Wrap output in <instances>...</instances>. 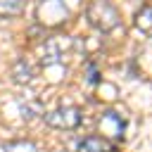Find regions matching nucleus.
<instances>
[{
    "mask_svg": "<svg viewBox=\"0 0 152 152\" xmlns=\"http://www.w3.org/2000/svg\"><path fill=\"white\" fill-rule=\"evenodd\" d=\"M88 21L100 31H114L119 26V10L109 0H93L88 5Z\"/></svg>",
    "mask_w": 152,
    "mask_h": 152,
    "instance_id": "1",
    "label": "nucleus"
},
{
    "mask_svg": "<svg viewBox=\"0 0 152 152\" xmlns=\"http://www.w3.org/2000/svg\"><path fill=\"white\" fill-rule=\"evenodd\" d=\"M45 121H48V126H52V128L74 131V128L81 124V112H78L76 107H59V109L45 114Z\"/></svg>",
    "mask_w": 152,
    "mask_h": 152,
    "instance_id": "2",
    "label": "nucleus"
},
{
    "mask_svg": "<svg viewBox=\"0 0 152 152\" xmlns=\"http://www.w3.org/2000/svg\"><path fill=\"white\" fill-rule=\"evenodd\" d=\"M124 128H126V124H124V119H121L116 112H104V114H102V119H100V133L121 138ZM104 135H102V138H104Z\"/></svg>",
    "mask_w": 152,
    "mask_h": 152,
    "instance_id": "3",
    "label": "nucleus"
},
{
    "mask_svg": "<svg viewBox=\"0 0 152 152\" xmlns=\"http://www.w3.org/2000/svg\"><path fill=\"white\" fill-rule=\"evenodd\" d=\"M76 152H114V145L102 135H90L78 142Z\"/></svg>",
    "mask_w": 152,
    "mask_h": 152,
    "instance_id": "4",
    "label": "nucleus"
},
{
    "mask_svg": "<svg viewBox=\"0 0 152 152\" xmlns=\"http://www.w3.org/2000/svg\"><path fill=\"white\" fill-rule=\"evenodd\" d=\"M24 10V0H0V14L2 17H17Z\"/></svg>",
    "mask_w": 152,
    "mask_h": 152,
    "instance_id": "5",
    "label": "nucleus"
},
{
    "mask_svg": "<svg viewBox=\"0 0 152 152\" xmlns=\"http://www.w3.org/2000/svg\"><path fill=\"white\" fill-rule=\"evenodd\" d=\"M14 81H17V83H28V81H31V66H28L24 59H19V62L14 64Z\"/></svg>",
    "mask_w": 152,
    "mask_h": 152,
    "instance_id": "6",
    "label": "nucleus"
},
{
    "mask_svg": "<svg viewBox=\"0 0 152 152\" xmlns=\"http://www.w3.org/2000/svg\"><path fill=\"white\" fill-rule=\"evenodd\" d=\"M19 107H21V112H24L26 119H33V116H40V114H43V107H40V102H36V100H33V102H21Z\"/></svg>",
    "mask_w": 152,
    "mask_h": 152,
    "instance_id": "7",
    "label": "nucleus"
},
{
    "mask_svg": "<svg viewBox=\"0 0 152 152\" xmlns=\"http://www.w3.org/2000/svg\"><path fill=\"white\" fill-rule=\"evenodd\" d=\"M7 152H38V147L28 140H19V142H12L7 145Z\"/></svg>",
    "mask_w": 152,
    "mask_h": 152,
    "instance_id": "8",
    "label": "nucleus"
},
{
    "mask_svg": "<svg viewBox=\"0 0 152 152\" xmlns=\"http://www.w3.org/2000/svg\"><path fill=\"white\" fill-rule=\"evenodd\" d=\"M147 17H150V7L145 5V7L140 10V14H138V19H135V26H138L140 31H145V33L150 31V21H147Z\"/></svg>",
    "mask_w": 152,
    "mask_h": 152,
    "instance_id": "9",
    "label": "nucleus"
}]
</instances>
